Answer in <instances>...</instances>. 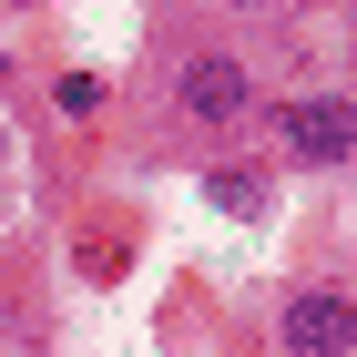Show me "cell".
<instances>
[{"instance_id": "obj_1", "label": "cell", "mask_w": 357, "mask_h": 357, "mask_svg": "<svg viewBox=\"0 0 357 357\" xmlns=\"http://www.w3.org/2000/svg\"><path fill=\"white\" fill-rule=\"evenodd\" d=\"M174 102L194 112V123H215V133H235L255 112V72L235 52H184V82H174Z\"/></svg>"}, {"instance_id": "obj_2", "label": "cell", "mask_w": 357, "mask_h": 357, "mask_svg": "<svg viewBox=\"0 0 357 357\" xmlns=\"http://www.w3.org/2000/svg\"><path fill=\"white\" fill-rule=\"evenodd\" d=\"M275 337H286L296 357H347V347H357V296H337V286H306V296H286Z\"/></svg>"}, {"instance_id": "obj_3", "label": "cell", "mask_w": 357, "mask_h": 357, "mask_svg": "<svg viewBox=\"0 0 357 357\" xmlns=\"http://www.w3.org/2000/svg\"><path fill=\"white\" fill-rule=\"evenodd\" d=\"M275 133H286L296 164H347V153H357V102H337V92L286 102V112H275Z\"/></svg>"}, {"instance_id": "obj_4", "label": "cell", "mask_w": 357, "mask_h": 357, "mask_svg": "<svg viewBox=\"0 0 357 357\" xmlns=\"http://www.w3.org/2000/svg\"><path fill=\"white\" fill-rule=\"evenodd\" d=\"M215 204H225V215H255V204H266V184H255V174H215Z\"/></svg>"}, {"instance_id": "obj_5", "label": "cell", "mask_w": 357, "mask_h": 357, "mask_svg": "<svg viewBox=\"0 0 357 357\" xmlns=\"http://www.w3.org/2000/svg\"><path fill=\"white\" fill-rule=\"evenodd\" d=\"M235 10H275V0H235Z\"/></svg>"}]
</instances>
